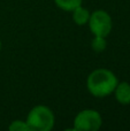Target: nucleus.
Segmentation results:
<instances>
[{"mask_svg": "<svg viewBox=\"0 0 130 131\" xmlns=\"http://www.w3.org/2000/svg\"><path fill=\"white\" fill-rule=\"evenodd\" d=\"M119 79L110 69L98 68L89 74L86 78V89L90 94L96 98H106L114 92Z\"/></svg>", "mask_w": 130, "mask_h": 131, "instance_id": "1", "label": "nucleus"}, {"mask_svg": "<svg viewBox=\"0 0 130 131\" xmlns=\"http://www.w3.org/2000/svg\"><path fill=\"white\" fill-rule=\"evenodd\" d=\"M25 122L30 131H51L54 128L55 116L50 107L37 105L30 109Z\"/></svg>", "mask_w": 130, "mask_h": 131, "instance_id": "2", "label": "nucleus"}, {"mask_svg": "<svg viewBox=\"0 0 130 131\" xmlns=\"http://www.w3.org/2000/svg\"><path fill=\"white\" fill-rule=\"evenodd\" d=\"M88 24H89V29L93 36L106 38L112 32V16L108 14V12L104 10V9H97L93 13H91Z\"/></svg>", "mask_w": 130, "mask_h": 131, "instance_id": "3", "label": "nucleus"}, {"mask_svg": "<svg viewBox=\"0 0 130 131\" xmlns=\"http://www.w3.org/2000/svg\"><path fill=\"white\" fill-rule=\"evenodd\" d=\"M103 125V117L96 109H83L74 118L76 131H98Z\"/></svg>", "mask_w": 130, "mask_h": 131, "instance_id": "4", "label": "nucleus"}, {"mask_svg": "<svg viewBox=\"0 0 130 131\" xmlns=\"http://www.w3.org/2000/svg\"><path fill=\"white\" fill-rule=\"evenodd\" d=\"M113 93L119 104L123 105V106L130 105V83L119 82Z\"/></svg>", "mask_w": 130, "mask_h": 131, "instance_id": "5", "label": "nucleus"}, {"mask_svg": "<svg viewBox=\"0 0 130 131\" xmlns=\"http://www.w3.org/2000/svg\"><path fill=\"white\" fill-rule=\"evenodd\" d=\"M71 13H73L74 23L77 24V25L88 24V22H89V20H90V15H91V13H90L89 9L85 8V7H83L82 5L78 6L77 8H75Z\"/></svg>", "mask_w": 130, "mask_h": 131, "instance_id": "6", "label": "nucleus"}, {"mask_svg": "<svg viewBox=\"0 0 130 131\" xmlns=\"http://www.w3.org/2000/svg\"><path fill=\"white\" fill-rule=\"evenodd\" d=\"M83 0H54V4L58 8L64 12H73L75 8L81 6Z\"/></svg>", "mask_w": 130, "mask_h": 131, "instance_id": "7", "label": "nucleus"}, {"mask_svg": "<svg viewBox=\"0 0 130 131\" xmlns=\"http://www.w3.org/2000/svg\"><path fill=\"white\" fill-rule=\"evenodd\" d=\"M91 47L94 52H104L107 47V41H106L105 37H99V36H94L93 39L91 41Z\"/></svg>", "mask_w": 130, "mask_h": 131, "instance_id": "8", "label": "nucleus"}, {"mask_svg": "<svg viewBox=\"0 0 130 131\" xmlns=\"http://www.w3.org/2000/svg\"><path fill=\"white\" fill-rule=\"evenodd\" d=\"M8 129L10 131H30L29 127H28L25 121H21V120H15L9 124Z\"/></svg>", "mask_w": 130, "mask_h": 131, "instance_id": "9", "label": "nucleus"}, {"mask_svg": "<svg viewBox=\"0 0 130 131\" xmlns=\"http://www.w3.org/2000/svg\"><path fill=\"white\" fill-rule=\"evenodd\" d=\"M1 47H2V44H1V39H0V52H1Z\"/></svg>", "mask_w": 130, "mask_h": 131, "instance_id": "10", "label": "nucleus"}]
</instances>
